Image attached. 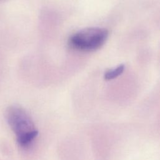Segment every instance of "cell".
I'll return each instance as SVG.
<instances>
[{"mask_svg":"<svg viewBox=\"0 0 160 160\" xmlns=\"http://www.w3.org/2000/svg\"><path fill=\"white\" fill-rule=\"evenodd\" d=\"M124 65L120 64L114 69L107 71L104 74V79L106 80H111L120 76L124 70Z\"/></svg>","mask_w":160,"mask_h":160,"instance_id":"cell-3","label":"cell"},{"mask_svg":"<svg viewBox=\"0 0 160 160\" xmlns=\"http://www.w3.org/2000/svg\"><path fill=\"white\" fill-rule=\"evenodd\" d=\"M108 32L101 28H87L72 35L69 39L70 46L75 49L91 52L100 48L106 41Z\"/></svg>","mask_w":160,"mask_h":160,"instance_id":"cell-1","label":"cell"},{"mask_svg":"<svg viewBox=\"0 0 160 160\" xmlns=\"http://www.w3.org/2000/svg\"><path fill=\"white\" fill-rule=\"evenodd\" d=\"M6 118L16 138L38 130L29 114L21 107H9L6 111Z\"/></svg>","mask_w":160,"mask_h":160,"instance_id":"cell-2","label":"cell"}]
</instances>
